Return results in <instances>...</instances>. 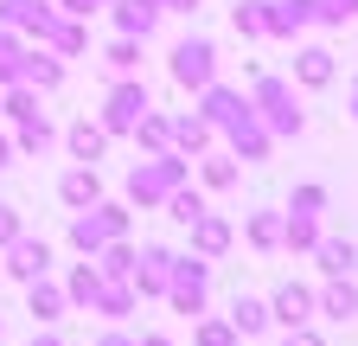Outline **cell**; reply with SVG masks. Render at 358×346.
<instances>
[{"mask_svg": "<svg viewBox=\"0 0 358 346\" xmlns=\"http://www.w3.org/2000/svg\"><path fill=\"white\" fill-rule=\"evenodd\" d=\"M179 180H186V154H173V148H166V154H154L148 167H134V173H128V199H134V205H160Z\"/></svg>", "mask_w": 358, "mask_h": 346, "instance_id": "1", "label": "cell"}, {"mask_svg": "<svg viewBox=\"0 0 358 346\" xmlns=\"http://www.w3.org/2000/svg\"><path fill=\"white\" fill-rule=\"evenodd\" d=\"M122 231H128V212H122V205H103V199L83 205L77 219H71V244H77L83 256H96V250H103L109 237H122Z\"/></svg>", "mask_w": 358, "mask_h": 346, "instance_id": "2", "label": "cell"}, {"mask_svg": "<svg viewBox=\"0 0 358 346\" xmlns=\"http://www.w3.org/2000/svg\"><path fill=\"white\" fill-rule=\"evenodd\" d=\"M205 282H211V270L199 263V256H173V263H166V301H173V308L179 314H199L205 308Z\"/></svg>", "mask_w": 358, "mask_h": 346, "instance_id": "3", "label": "cell"}, {"mask_svg": "<svg viewBox=\"0 0 358 346\" xmlns=\"http://www.w3.org/2000/svg\"><path fill=\"white\" fill-rule=\"evenodd\" d=\"M211 77H217V52H211V39H179V46H173V83L205 90Z\"/></svg>", "mask_w": 358, "mask_h": 346, "instance_id": "4", "label": "cell"}, {"mask_svg": "<svg viewBox=\"0 0 358 346\" xmlns=\"http://www.w3.org/2000/svg\"><path fill=\"white\" fill-rule=\"evenodd\" d=\"M148 109H154V103H148V90H141L134 77H122L115 90H109V103H103V135H128V128L141 122Z\"/></svg>", "mask_w": 358, "mask_h": 346, "instance_id": "5", "label": "cell"}, {"mask_svg": "<svg viewBox=\"0 0 358 346\" xmlns=\"http://www.w3.org/2000/svg\"><path fill=\"white\" fill-rule=\"evenodd\" d=\"M250 109H262L275 135H301V109H294V90H288L282 77H262V83H256V103H250Z\"/></svg>", "mask_w": 358, "mask_h": 346, "instance_id": "6", "label": "cell"}, {"mask_svg": "<svg viewBox=\"0 0 358 346\" xmlns=\"http://www.w3.org/2000/svg\"><path fill=\"white\" fill-rule=\"evenodd\" d=\"M7 270L20 276V282H32V276H45V270H52V244H45V237H13L7 244Z\"/></svg>", "mask_w": 358, "mask_h": 346, "instance_id": "7", "label": "cell"}, {"mask_svg": "<svg viewBox=\"0 0 358 346\" xmlns=\"http://www.w3.org/2000/svg\"><path fill=\"white\" fill-rule=\"evenodd\" d=\"M166 263H173V250L148 244L141 256H134V270H128V289H134V295H160V289H166Z\"/></svg>", "mask_w": 358, "mask_h": 346, "instance_id": "8", "label": "cell"}, {"mask_svg": "<svg viewBox=\"0 0 358 346\" xmlns=\"http://www.w3.org/2000/svg\"><path fill=\"white\" fill-rule=\"evenodd\" d=\"M307 314H313V295H307L301 282H282L275 301H268V321H282V327H307Z\"/></svg>", "mask_w": 358, "mask_h": 346, "instance_id": "9", "label": "cell"}, {"mask_svg": "<svg viewBox=\"0 0 358 346\" xmlns=\"http://www.w3.org/2000/svg\"><path fill=\"white\" fill-rule=\"evenodd\" d=\"M0 26H13V32H45V26H52V7H45V0H0Z\"/></svg>", "mask_w": 358, "mask_h": 346, "instance_id": "10", "label": "cell"}, {"mask_svg": "<svg viewBox=\"0 0 358 346\" xmlns=\"http://www.w3.org/2000/svg\"><path fill=\"white\" fill-rule=\"evenodd\" d=\"M58 193H64V205H77V212H83V205H96V199H103V180H96V167L83 160V167H71L64 180H58Z\"/></svg>", "mask_w": 358, "mask_h": 346, "instance_id": "11", "label": "cell"}, {"mask_svg": "<svg viewBox=\"0 0 358 346\" xmlns=\"http://www.w3.org/2000/svg\"><path fill=\"white\" fill-rule=\"evenodd\" d=\"M262 13H268V32H275V39H288V32L313 26V0H275V7L262 0Z\"/></svg>", "mask_w": 358, "mask_h": 346, "instance_id": "12", "label": "cell"}, {"mask_svg": "<svg viewBox=\"0 0 358 346\" xmlns=\"http://www.w3.org/2000/svg\"><path fill=\"white\" fill-rule=\"evenodd\" d=\"M237 116H250V103H243L237 90H224V83H205V122H211V128H231Z\"/></svg>", "mask_w": 358, "mask_h": 346, "instance_id": "13", "label": "cell"}, {"mask_svg": "<svg viewBox=\"0 0 358 346\" xmlns=\"http://www.w3.org/2000/svg\"><path fill=\"white\" fill-rule=\"evenodd\" d=\"M231 148H237V154H243V160H268V128H262V122H256V109H250V116H237V122H231Z\"/></svg>", "mask_w": 358, "mask_h": 346, "instance_id": "14", "label": "cell"}, {"mask_svg": "<svg viewBox=\"0 0 358 346\" xmlns=\"http://www.w3.org/2000/svg\"><path fill=\"white\" fill-rule=\"evenodd\" d=\"M192 250L199 256H224V250H231V225L211 219V212H199V219H192Z\"/></svg>", "mask_w": 358, "mask_h": 346, "instance_id": "15", "label": "cell"}, {"mask_svg": "<svg viewBox=\"0 0 358 346\" xmlns=\"http://www.w3.org/2000/svg\"><path fill=\"white\" fill-rule=\"evenodd\" d=\"M90 308H103L109 321H122V314L134 308V289H128L122 276H109V282H96V295H90Z\"/></svg>", "mask_w": 358, "mask_h": 346, "instance_id": "16", "label": "cell"}, {"mask_svg": "<svg viewBox=\"0 0 358 346\" xmlns=\"http://www.w3.org/2000/svg\"><path fill=\"white\" fill-rule=\"evenodd\" d=\"M115 20H122V32L134 39V32H154V20H160V0H122V7H115Z\"/></svg>", "mask_w": 358, "mask_h": 346, "instance_id": "17", "label": "cell"}, {"mask_svg": "<svg viewBox=\"0 0 358 346\" xmlns=\"http://www.w3.org/2000/svg\"><path fill=\"white\" fill-rule=\"evenodd\" d=\"M20 83H32V90H58V83H64V64H58V58H45V52H26Z\"/></svg>", "mask_w": 358, "mask_h": 346, "instance_id": "18", "label": "cell"}, {"mask_svg": "<svg viewBox=\"0 0 358 346\" xmlns=\"http://www.w3.org/2000/svg\"><path fill=\"white\" fill-rule=\"evenodd\" d=\"M313 250H320V270L327 276H352V263H358V250L345 237H313Z\"/></svg>", "mask_w": 358, "mask_h": 346, "instance_id": "19", "label": "cell"}, {"mask_svg": "<svg viewBox=\"0 0 358 346\" xmlns=\"http://www.w3.org/2000/svg\"><path fill=\"white\" fill-rule=\"evenodd\" d=\"M294 77L307 83V90L333 83V52H320V46H313V52H301V58H294Z\"/></svg>", "mask_w": 358, "mask_h": 346, "instance_id": "20", "label": "cell"}, {"mask_svg": "<svg viewBox=\"0 0 358 346\" xmlns=\"http://www.w3.org/2000/svg\"><path fill=\"white\" fill-rule=\"evenodd\" d=\"M231 327H237V333H262V327H268V301L237 295V301H231Z\"/></svg>", "mask_w": 358, "mask_h": 346, "instance_id": "21", "label": "cell"}, {"mask_svg": "<svg viewBox=\"0 0 358 346\" xmlns=\"http://www.w3.org/2000/svg\"><path fill=\"white\" fill-rule=\"evenodd\" d=\"M166 135L186 148V154H199V148L211 141V122H205V116H179V122H166Z\"/></svg>", "mask_w": 358, "mask_h": 346, "instance_id": "22", "label": "cell"}, {"mask_svg": "<svg viewBox=\"0 0 358 346\" xmlns=\"http://www.w3.org/2000/svg\"><path fill=\"white\" fill-rule=\"evenodd\" d=\"M320 308H327V321H352V314H358V289L333 276V289L320 295Z\"/></svg>", "mask_w": 358, "mask_h": 346, "instance_id": "23", "label": "cell"}, {"mask_svg": "<svg viewBox=\"0 0 358 346\" xmlns=\"http://www.w3.org/2000/svg\"><path fill=\"white\" fill-rule=\"evenodd\" d=\"M160 205H166V219H179V225H192L199 212H205V199H199V193H192L186 180H179V186H173V193H166Z\"/></svg>", "mask_w": 358, "mask_h": 346, "instance_id": "24", "label": "cell"}, {"mask_svg": "<svg viewBox=\"0 0 358 346\" xmlns=\"http://www.w3.org/2000/svg\"><path fill=\"white\" fill-rule=\"evenodd\" d=\"M26 71V46L13 39V26H0V83H20Z\"/></svg>", "mask_w": 358, "mask_h": 346, "instance_id": "25", "label": "cell"}, {"mask_svg": "<svg viewBox=\"0 0 358 346\" xmlns=\"http://www.w3.org/2000/svg\"><path fill=\"white\" fill-rule=\"evenodd\" d=\"M103 141H109L103 122H77V128H71V154H77V160H103Z\"/></svg>", "mask_w": 358, "mask_h": 346, "instance_id": "26", "label": "cell"}, {"mask_svg": "<svg viewBox=\"0 0 358 346\" xmlns=\"http://www.w3.org/2000/svg\"><path fill=\"white\" fill-rule=\"evenodd\" d=\"M26 289H32V321H58V314H64V295L45 282V276H32Z\"/></svg>", "mask_w": 358, "mask_h": 346, "instance_id": "27", "label": "cell"}, {"mask_svg": "<svg viewBox=\"0 0 358 346\" xmlns=\"http://www.w3.org/2000/svg\"><path fill=\"white\" fill-rule=\"evenodd\" d=\"M231 26H237L243 39H262V32H268V13H262V0H237V7H231Z\"/></svg>", "mask_w": 358, "mask_h": 346, "instance_id": "28", "label": "cell"}, {"mask_svg": "<svg viewBox=\"0 0 358 346\" xmlns=\"http://www.w3.org/2000/svg\"><path fill=\"white\" fill-rule=\"evenodd\" d=\"M128 135H134V141H141V148H154V154H166V141H173V135H166V116H154V109H148L141 122H134V128H128Z\"/></svg>", "mask_w": 358, "mask_h": 346, "instance_id": "29", "label": "cell"}, {"mask_svg": "<svg viewBox=\"0 0 358 346\" xmlns=\"http://www.w3.org/2000/svg\"><path fill=\"white\" fill-rule=\"evenodd\" d=\"M313 237H320V225H313V212H294V219L282 225V244H288V250H313Z\"/></svg>", "mask_w": 358, "mask_h": 346, "instance_id": "30", "label": "cell"}, {"mask_svg": "<svg viewBox=\"0 0 358 346\" xmlns=\"http://www.w3.org/2000/svg\"><path fill=\"white\" fill-rule=\"evenodd\" d=\"M96 256H103V270H96V276H122V282H128V270H134V250H128L122 237H109Z\"/></svg>", "mask_w": 358, "mask_h": 346, "instance_id": "31", "label": "cell"}, {"mask_svg": "<svg viewBox=\"0 0 358 346\" xmlns=\"http://www.w3.org/2000/svg\"><path fill=\"white\" fill-rule=\"evenodd\" d=\"M38 39H45V46H58V52H83V26H71V20H52Z\"/></svg>", "mask_w": 358, "mask_h": 346, "instance_id": "32", "label": "cell"}, {"mask_svg": "<svg viewBox=\"0 0 358 346\" xmlns=\"http://www.w3.org/2000/svg\"><path fill=\"white\" fill-rule=\"evenodd\" d=\"M20 148L26 154H45V148H52V122H45V116H26L20 122Z\"/></svg>", "mask_w": 358, "mask_h": 346, "instance_id": "33", "label": "cell"}, {"mask_svg": "<svg viewBox=\"0 0 358 346\" xmlns=\"http://www.w3.org/2000/svg\"><path fill=\"white\" fill-rule=\"evenodd\" d=\"M250 244L256 250H275L282 244V219H275V212H256V219H250Z\"/></svg>", "mask_w": 358, "mask_h": 346, "instance_id": "34", "label": "cell"}, {"mask_svg": "<svg viewBox=\"0 0 358 346\" xmlns=\"http://www.w3.org/2000/svg\"><path fill=\"white\" fill-rule=\"evenodd\" d=\"M103 64H109V71H115V77H128V71H134V64H141V46H134V39H128V32H122V39H115V46H109V58H103Z\"/></svg>", "mask_w": 358, "mask_h": 346, "instance_id": "35", "label": "cell"}, {"mask_svg": "<svg viewBox=\"0 0 358 346\" xmlns=\"http://www.w3.org/2000/svg\"><path fill=\"white\" fill-rule=\"evenodd\" d=\"M96 282H103L96 270H90V263H77V270H71V289H64V301H77V308H90V295H96Z\"/></svg>", "mask_w": 358, "mask_h": 346, "instance_id": "36", "label": "cell"}, {"mask_svg": "<svg viewBox=\"0 0 358 346\" xmlns=\"http://www.w3.org/2000/svg\"><path fill=\"white\" fill-rule=\"evenodd\" d=\"M313 20L320 26H345V20H358V0H313Z\"/></svg>", "mask_w": 358, "mask_h": 346, "instance_id": "37", "label": "cell"}, {"mask_svg": "<svg viewBox=\"0 0 358 346\" xmlns=\"http://www.w3.org/2000/svg\"><path fill=\"white\" fill-rule=\"evenodd\" d=\"M0 109H7L13 122H26V116H38V97H32V83H13V97H7V103H0Z\"/></svg>", "mask_w": 358, "mask_h": 346, "instance_id": "38", "label": "cell"}, {"mask_svg": "<svg viewBox=\"0 0 358 346\" xmlns=\"http://www.w3.org/2000/svg\"><path fill=\"white\" fill-rule=\"evenodd\" d=\"M199 346H237V327L231 321H205L199 327Z\"/></svg>", "mask_w": 358, "mask_h": 346, "instance_id": "39", "label": "cell"}, {"mask_svg": "<svg viewBox=\"0 0 358 346\" xmlns=\"http://www.w3.org/2000/svg\"><path fill=\"white\" fill-rule=\"evenodd\" d=\"M205 186H237V160H205Z\"/></svg>", "mask_w": 358, "mask_h": 346, "instance_id": "40", "label": "cell"}, {"mask_svg": "<svg viewBox=\"0 0 358 346\" xmlns=\"http://www.w3.org/2000/svg\"><path fill=\"white\" fill-rule=\"evenodd\" d=\"M320 205H327V186H301L294 193V212H320Z\"/></svg>", "mask_w": 358, "mask_h": 346, "instance_id": "41", "label": "cell"}, {"mask_svg": "<svg viewBox=\"0 0 358 346\" xmlns=\"http://www.w3.org/2000/svg\"><path fill=\"white\" fill-rule=\"evenodd\" d=\"M13 237H20V212H13V205H0V250H7Z\"/></svg>", "mask_w": 358, "mask_h": 346, "instance_id": "42", "label": "cell"}, {"mask_svg": "<svg viewBox=\"0 0 358 346\" xmlns=\"http://www.w3.org/2000/svg\"><path fill=\"white\" fill-rule=\"evenodd\" d=\"M96 7H109V0H64V13H77V20H90Z\"/></svg>", "mask_w": 358, "mask_h": 346, "instance_id": "43", "label": "cell"}, {"mask_svg": "<svg viewBox=\"0 0 358 346\" xmlns=\"http://www.w3.org/2000/svg\"><path fill=\"white\" fill-rule=\"evenodd\" d=\"M288 346H320V340H313L307 327H288Z\"/></svg>", "mask_w": 358, "mask_h": 346, "instance_id": "44", "label": "cell"}, {"mask_svg": "<svg viewBox=\"0 0 358 346\" xmlns=\"http://www.w3.org/2000/svg\"><path fill=\"white\" fill-rule=\"evenodd\" d=\"M199 0H160V13H192Z\"/></svg>", "mask_w": 358, "mask_h": 346, "instance_id": "45", "label": "cell"}, {"mask_svg": "<svg viewBox=\"0 0 358 346\" xmlns=\"http://www.w3.org/2000/svg\"><path fill=\"white\" fill-rule=\"evenodd\" d=\"M32 346H64V340H58V333H38V340H32Z\"/></svg>", "mask_w": 358, "mask_h": 346, "instance_id": "46", "label": "cell"}, {"mask_svg": "<svg viewBox=\"0 0 358 346\" xmlns=\"http://www.w3.org/2000/svg\"><path fill=\"white\" fill-rule=\"evenodd\" d=\"M103 346H134V340H122V333H103Z\"/></svg>", "mask_w": 358, "mask_h": 346, "instance_id": "47", "label": "cell"}, {"mask_svg": "<svg viewBox=\"0 0 358 346\" xmlns=\"http://www.w3.org/2000/svg\"><path fill=\"white\" fill-rule=\"evenodd\" d=\"M7 160H13V148H7V141H0V167H7Z\"/></svg>", "mask_w": 358, "mask_h": 346, "instance_id": "48", "label": "cell"}, {"mask_svg": "<svg viewBox=\"0 0 358 346\" xmlns=\"http://www.w3.org/2000/svg\"><path fill=\"white\" fill-rule=\"evenodd\" d=\"M141 346H166V340H160V333H148V340H141Z\"/></svg>", "mask_w": 358, "mask_h": 346, "instance_id": "49", "label": "cell"}, {"mask_svg": "<svg viewBox=\"0 0 358 346\" xmlns=\"http://www.w3.org/2000/svg\"><path fill=\"white\" fill-rule=\"evenodd\" d=\"M352 116H358V90H352Z\"/></svg>", "mask_w": 358, "mask_h": 346, "instance_id": "50", "label": "cell"}]
</instances>
